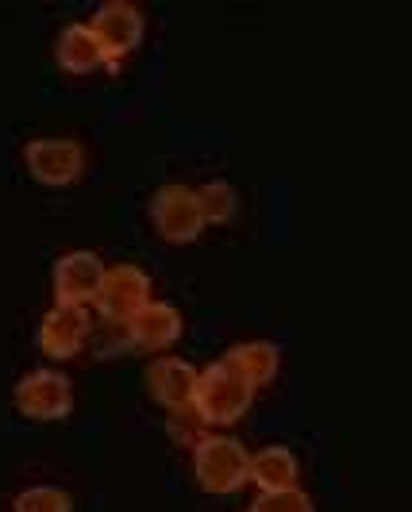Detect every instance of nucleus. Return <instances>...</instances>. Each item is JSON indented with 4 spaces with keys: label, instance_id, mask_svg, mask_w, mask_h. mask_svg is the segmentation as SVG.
Listing matches in <instances>:
<instances>
[{
    "label": "nucleus",
    "instance_id": "8",
    "mask_svg": "<svg viewBox=\"0 0 412 512\" xmlns=\"http://www.w3.org/2000/svg\"><path fill=\"white\" fill-rule=\"evenodd\" d=\"M120 328H124L131 347L166 355L181 335V312L170 305V301H155V297H151V301H143V305L135 308Z\"/></svg>",
    "mask_w": 412,
    "mask_h": 512
},
{
    "label": "nucleus",
    "instance_id": "12",
    "mask_svg": "<svg viewBox=\"0 0 412 512\" xmlns=\"http://www.w3.org/2000/svg\"><path fill=\"white\" fill-rule=\"evenodd\" d=\"M54 58H58V66L66 74H93V70H101L104 62H108V54H104L101 39L93 35L89 20H70V24L58 31Z\"/></svg>",
    "mask_w": 412,
    "mask_h": 512
},
{
    "label": "nucleus",
    "instance_id": "1",
    "mask_svg": "<svg viewBox=\"0 0 412 512\" xmlns=\"http://www.w3.org/2000/svg\"><path fill=\"white\" fill-rule=\"evenodd\" d=\"M255 385L247 382L228 359L208 362L197 370V389H193V409L205 424H235L243 412L251 409Z\"/></svg>",
    "mask_w": 412,
    "mask_h": 512
},
{
    "label": "nucleus",
    "instance_id": "9",
    "mask_svg": "<svg viewBox=\"0 0 412 512\" xmlns=\"http://www.w3.org/2000/svg\"><path fill=\"white\" fill-rule=\"evenodd\" d=\"M93 332V320H89V308L85 305H66V301H54V308L39 320V351L51 355V359H74L85 339Z\"/></svg>",
    "mask_w": 412,
    "mask_h": 512
},
{
    "label": "nucleus",
    "instance_id": "4",
    "mask_svg": "<svg viewBox=\"0 0 412 512\" xmlns=\"http://www.w3.org/2000/svg\"><path fill=\"white\" fill-rule=\"evenodd\" d=\"M151 224L162 239L170 243H189L197 239L201 231L208 228L205 212H201V201H197V189L189 185H162L151 197Z\"/></svg>",
    "mask_w": 412,
    "mask_h": 512
},
{
    "label": "nucleus",
    "instance_id": "7",
    "mask_svg": "<svg viewBox=\"0 0 412 512\" xmlns=\"http://www.w3.org/2000/svg\"><path fill=\"white\" fill-rule=\"evenodd\" d=\"M89 27H93V35L101 39L104 54H108V62H112V58H120V54H128L139 47V39H143V31H147V16H143V8L131 4V0H104L101 8L89 16Z\"/></svg>",
    "mask_w": 412,
    "mask_h": 512
},
{
    "label": "nucleus",
    "instance_id": "14",
    "mask_svg": "<svg viewBox=\"0 0 412 512\" xmlns=\"http://www.w3.org/2000/svg\"><path fill=\"white\" fill-rule=\"evenodd\" d=\"M297 474H301L297 455H293L285 443H270V447H262L258 455H251V474H247V482H255V486H262V489H285V486H297Z\"/></svg>",
    "mask_w": 412,
    "mask_h": 512
},
{
    "label": "nucleus",
    "instance_id": "18",
    "mask_svg": "<svg viewBox=\"0 0 412 512\" xmlns=\"http://www.w3.org/2000/svg\"><path fill=\"white\" fill-rule=\"evenodd\" d=\"M205 428H208V424L197 416V409H193V405H189V409L170 412V432H174V439H178V443H193V447H197V443L205 439Z\"/></svg>",
    "mask_w": 412,
    "mask_h": 512
},
{
    "label": "nucleus",
    "instance_id": "6",
    "mask_svg": "<svg viewBox=\"0 0 412 512\" xmlns=\"http://www.w3.org/2000/svg\"><path fill=\"white\" fill-rule=\"evenodd\" d=\"M12 401L31 420H58L74 409V382L62 370H31L16 382Z\"/></svg>",
    "mask_w": 412,
    "mask_h": 512
},
{
    "label": "nucleus",
    "instance_id": "19",
    "mask_svg": "<svg viewBox=\"0 0 412 512\" xmlns=\"http://www.w3.org/2000/svg\"><path fill=\"white\" fill-rule=\"evenodd\" d=\"M247 512H251V509H247Z\"/></svg>",
    "mask_w": 412,
    "mask_h": 512
},
{
    "label": "nucleus",
    "instance_id": "2",
    "mask_svg": "<svg viewBox=\"0 0 412 512\" xmlns=\"http://www.w3.org/2000/svg\"><path fill=\"white\" fill-rule=\"evenodd\" d=\"M193 474L208 493H235L251 474V451L235 436H205L193 447Z\"/></svg>",
    "mask_w": 412,
    "mask_h": 512
},
{
    "label": "nucleus",
    "instance_id": "16",
    "mask_svg": "<svg viewBox=\"0 0 412 512\" xmlns=\"http://www.w3.org/2000/svg\"><path fill=\"white\" fill-rule=\"evenodd\" d=\"M12 512H70V493L51 482L27 486L16 493V509Z\"/></svg>",
    "mask_w": 412,
    "mask_h": 512
},
{
    "label": "nucleus",
    "instance_id": "5",
    "mask_svg": "<svg viewBox=\"0 0 412 512\" xmlns=\"http://www.w3.org/2000/svg\"><path fill=\"white\" fill-rule=\"evenodd\" d=\"M151 301V274L135 262H116V266H104V282L93 297V305L104 320L112 324H124L135 308Z\"/></svg>",
    "mask_w": 412,
    "mask_h": 512
},
{
    "label": "nucleus",
    "instance_id": "3",
    "mask_svg": "<svg viewBox=\"0 0 412 512\" xmlns=\"http://www.w3.org/2000/svg\"><path fill=\"white\" fill-rule=\"evenodd\" d=\"M24 166L43 185H70L85 170V147L70 135H35L24 143Z\"/></svg>",
    "mask_w": 412,
    "mask_h": 512
},
{
    "label": "nucleus",
    "instance_id": "10",
    "mask_svg": "<svg viewBox=\"0 0 412 512\" xmlns=\"http://www.w3.org/2000/svg\"><path fill=\"white\" fill-rule=\"evenodd\" d=\"M143 382H147V393L166 412L189 409L193 389H197V366L181 355H155L143 370Z\"/></svg>",
    "mask_w": 412,
    "mask_h": 512
},
{
    "label": "nucleus",
    "instance_id": "17",
    "mask_svg": "<svg viewBox=\"0 0 412 512\" xmlns=\"http://www.w3.org/2000/svg\"><path fill=\"white\" fill-rule=\"evenodd\" d=\"M251 512H316V509H312V497L301 486H285V489H262L258 501L251 505Z\"/></svg>",
    "mask_w": 412,
    "mask_h": 512
},
{
    "label": "nucleus",
    "instance_id": "15",
    "mask_svg": "<svg viewBox=\"0 0 412 512\" xmlns=\"http://www.w3.org/2000/svg\"><path fill=\"white\" fill-rule=\"evenodd\" d=\"M197 201H201V212H205L208 224H232L239 216V189L232 181L212 178L197 189Z\"/></svg>",
    "mask_w": 412,
    "mask_h": 512
},
{
    "label": "nucleus",
    "instance_id": "13",
    "mask_svg": "<svg viewBox=\"0 0 412 512\" xmlns=\"http://www.w3.org/2000/svg\"><path fill=\"white\" fill-rule=\"evenodd\" d=\"M224 359L232 362L235 370H239V374L258 389V385H270L274 378H278L282 351H278L270 339H247V343H235Z\"/></svg>",
    "mask_w": 412,
    "mask_h": 512
},
{
    "label": "nucleus",
    "instance_id": "11",
    "mask_svg": "<svg viewBox=\"0 0 412 512\" xmlns=\"http://www.w3.org/2000/svg\"><path fill=\"white\" fill-rule=\"evenodd\" d=\"M104 282V258L97 251H66L54 262V297L66 305H89Z\"/></svg>",
    "mask_w": 412,
    "mask_h": 512
}]
</instances>
